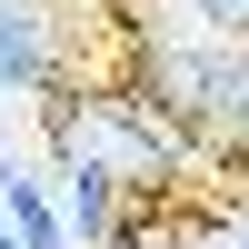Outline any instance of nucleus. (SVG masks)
Segmentation results:
<instances>
[{"label":"nucleus","mask_w":249,"mask_h":249,"mask_svg":"<svg viewBox=\"0 0 249 249\" xmlns=\"http://www.w3.org/2000/svg\"><path fill=\"white\" fill-rule=\"evenodd\" d=\"M0 249H20V239H10V230H0Z\"/></svg>","instance_id":"0eeeda50"},{"label":"nucleus","mask_w":249,"mask_h":249,"mask_svg":"<svg viewBox=\"0 0 249 249\" xmlns=\"http://www.w3.org/2000/svg\"><path fill=\"white\" fill-rule=\"evenodd\" d=\"M150 70H160V90H170L199 130L249 140V50H239V40H170Z\"/></svg>","instance_id":"f257e3e1"},{"label":"nucleus","mask_w":249,"mask_h":249,"mask_svg":"<svg viewBox=\"0 0 249 249\" xmlns=\"http://www.w3.org/2000/svg\"><path fill=\"white\" fill-rule=\"evenodd\" d=\"M0 199H10V210H20V239H30V249H70V230H60V210H50V199L30 190V179H10V190H0Z\"/></svg>","instance_id":"20e7f679"},{"label":"nucleus","mask_w":249,"mask_h":249,"mask_svg":"<svg viewBox=\"0 0 249 249\" xmlns=\"http://www.w3.org/2000/svg\"><path fill=\"white\" fill-rule=\"evenodd\" d=\"M219 249H249V219H230V239H219Z\"/></svg>","instance_id":"423d86ee"},{"label":"nucleus","mask_w":249,"mask_h":249,"mask_svg":"<svg viewBox=\"0 0 249 249\" xmlns=\"http://www.w3.org/2000/svg\"><path fill=\"white\" fill-rule=\"evenodd\" d=\"M179 10H190L210 40H249V0H179Z\"/></svg>","instance_id":"39448f33"},{"label":"nucleus","mask_w":249,"mask_h":249,"mask_svg":"<svg viewBox=\"0 0 249 249\" xmlns=\"http://www.w3.org/2000/svg\"><path fill=\"white\" fill-rule=\"evenodd\" d=\"M110 190H120V160H110V150L60 160V230H70L80 249H100V239H110Z\"/></svg>","instance_id":"f03ea898"},{"label":"nucleus","mask_w":249,"mask_h":249,"mask_svg":"<svg viewBox=\"0 0 249 249\" xmlns=\"http://www.w3.org/2000/svg\"><path fill=\"white\" fill-rule=\"evenodd\" d=\"M50 80V40L30 10H0V90H40Z\"/></svg>","instance_id":"7ed1b4c3"}]
</instances>
